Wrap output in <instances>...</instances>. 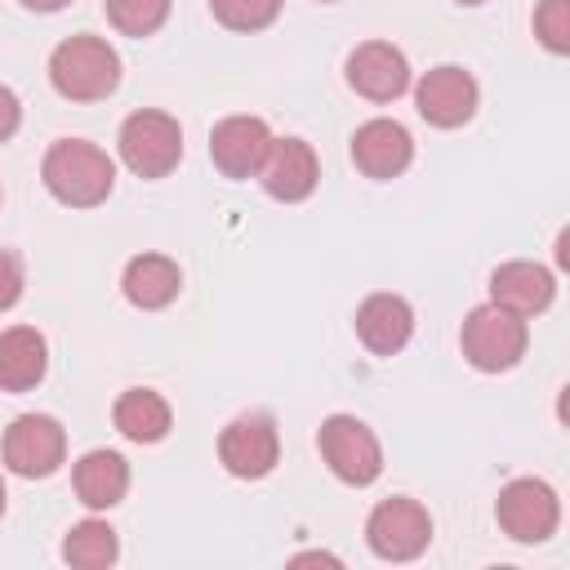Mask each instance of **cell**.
Masks as SVG:
<instances>
[{"instance_id": "cell-12", "label": "cell", "mask_w": 570, "mask_h": 570, "mask_svg": "<svg viewBox=\"0 0 570 570\" xmlns=\"http://www.w3.org/2000/svg\"><path fill=\"white\" fill-rule=\"evenodd\" d=\"M414 102H419V116L436 129H459L463 120H472L476 111V80L463 71V67H432L419 89H414Z\"/></svg>"}, {"instance_id": "cell-30", "label": "cell", "mask_w": 570, "mask_h": 570, "mask_svg": "<svg viewBox=\"0 0 570 570\" xmlns=\"http://www.w3.org/2000/svg\"><path fill=\"white\" fill-rule=\"evenodd\" d=\"M459 4H481V0H459Z\"/></svg>"}, {"instance_id": "cell-3", "label": "cell", "mask_w": 570, "mask_h": 570, "mask_svg": "<svg viewBox=\"0 0 570 570\" xmlns=\"http://www.w3.org/2000/svg\"><path fill=\"white\" fill-rule=\"evenodd\" d=\"M459 343H463L468 365H476L481 374H503L525 356L530 330H525V316H517L499 303H481L468 312Z\"/></svg>"}, {"instance_id": "cell-16", "label": "cell", "mask_w": 570, "mask_h": 570, "mask_svg": "<svg viewBox=\"0 0 570 570\" xmlns=\"http://www.w3.org/2000/svg\"><path fill=\"white\" fill-rule=\"evenodd\" d=\"M414 334V312L401 294H370L356 307V338L374 352V356H392L410 343Z\"/></svg>"}, {"instance_id": "cell-29", "label": "cell", "mask_w": 570, "mask_h": 570, "mask_svg": "<svg viewBox=\"0 0 570 570\" xmlns=\"http://www.w3.org/2000/svg\"><path fill=\"white\" fill-rule=\"evenodd\" d=\"M0 512H4V481H0Z\"/></svg>"}, {"instance_id": "cell-23", "label": "cell", "mask_w": 570, "mask_h": 570, "mask_svg": "<svg viewBox=\"0 0 570 570\" xmlns=\"http://www.w3.org/2000/svg\"><path fill=\"white\" fill-rule=\"evenodd\" d=\"M209 9L232 31H263V27L276 22L281 0H209Z\"/></svg>"}, {"instance_id": "cell-17", "label": "cell", "mask_w": 570, "mask_h": 570, "mask_svg": "<svg viewBox=\"0 0 570 570\" xmlns=\"http://www.w3.org/2000/svg\"><path fill=\"white\" fill-rule=\"evenodd\" d=\"M120 289L134 307L142 312H156V307H169L183 289V272L174 258L165 254H138L125 263V276H120Z\"/></svg>"}, {"instance_id": "cell-21", "label": "cell", "mask_w": 570, "mask_h": 570, "mask_svg": "<svg viewBox=\"0 0 570 570\" xmlns=\"http://www.w3.org/2000/svg\"><path fill=\"white\" fill-rule=\"evenodd\" d=\"M62 557H67L71 566H80V570H102V566H111V561L120 557L116 530H111L107 521H94V517H89V521H80V525L67 530Z\"/></svg>"}, {"instance_id": "cell-11", "label": "cell", "mask_w": 570, "mask_h": 570, "mask_svg": "<svg viewBox=\"0 0 570 570\" xmlns=\"http://www.w3.org/2000/svg\"><path fill=\"white\" fill-rule=\"evenodd\" d=\"M316 178H321V165L303 138H272V147L258 165V183L272 200H285V205L307 200L316 191Z\"/></svg>"}, {"instance_id": "cell-9", "label": "cell", "mask_w": 570, "mask_h": 570, "mask_svg": "<svg viewBox=\"0 0 570 570\" xmlns=\"http://www.w3.org/2000/svg\"><path fill=\"white\" fill-rule=\"evenodd\" d=\"M67 454V432L49 414H18L4 432V468L18 476H49Z\"/></svg>"}, {"instance_id": "cell-14", "label": "cell", "mask_w": 570, "mask_h": 570, "mask_svg": "<svg viewBox=\"0 0 570 570\" xmlns=\"http://www.w3.org/2000/svg\"><path fill=\"white\" fill-rule=\"evenodd\" d=\"M352 160L365 178H396L410 169L414 160V138L405 125L396 120H365L356 134H352Z\"/></svg>"}, {"instance_id": "cell-18", "label": "cell", "mask_w": 570, "mask_h": 570, "mask_svg": "<svg viewBox=\"0 0 570 570\" xmlns=\"http://www.w3.org/2000/svg\"><path fill=\"white\" fill-rule=\"evenodd\" d=\"M49 365V347L45 334L31 325H13L0 334V387L4 392H27L45 379Z\"/></svg>"}, {"instance_id": "cell-10", "label": "cell", "mask_w": 570, "mask_h": 570, "mask_svg": "<svg viewBox=\"0 0 570 570\" xmlns=\"http://www.w3.org/2000/svg\"><path fill=\"white\" fill-rule=\"evenodd\" d=\"M347 85L370 102H392L410 89V62L387 40H365L347 53Z\"/></svg>"}, {"instance_id": "cell-15", "label": "cell", "mask_w": 570, "mask_h": 570, "mask_svg": "<svg viewBox=\"0 0 570 570\" xmlns=\"http://www.w3.org/2000/svg\"><path fill=\"white\" fill-rule=\"evenodd\" d=\"M557 294V281L548 267L539 263H525V258H512V263H499L490 272V303L517 312V316H534L552 303Z\"/></svg>"}, {"instance_id": "cell-5", "label": "cell", "mask_w": 570, "mask_h": 570, "mask_svg": "<svg viewBox=\"0 0 570 570\" xmlns=\"http://www.w3.org/2000/svg\"><path fill=\"white\" fill-rule=\"evenodd\" d=\"M316 445H321V459L330 463V472L347 485H370L383 472L379 436L352 414H330L316 432Z\"/></svg>"}, {"instance_id": "cell-27", "label": "cell", "mask_w": 570, "mask_h": 570, "mask_svg": "<svg viewBox=\"0 0 570 570\" xmlns=\"http://www.w3.org/2000/svg\"><path fill=\"white\" fill-rule=\"evenodd\" d=\"M307 561H321V566H338V557H330V552H303V557H294V566H307Z\"/></svg>"}, {"instance_id": "cell-8", "label": "cell", "mask_w": 570, "mask_h": 570, "mask_svg": "<svg viewBox=\"0 0 570 570\" xmlns=\"http://www.w3.org/2000/svg\"><path fill=\"white\" fill-rule=\"evenodd\" d=\"M218 459L232 476H245V481H258L276 468L281 459V436H276V423L267 414H236L223 432H218Z\"/></svg>"}, {"instance_id": "cell-26", "label": "cell", "mask_w": 570, "mask_h": 570, "mask_svg": "<svg viewBox=\"0 0 570 570\" xmlns=\"http://www.w3.org/2000/svg\"><path fill=\"white\" fill-rule=\"evenodd\" d=\"M18 120H22V107H18V94L9 85H0V142H9L18 134Z\"/></svg>"}, {"instance_id": "cell-25", "label": "cell", "mask_w": 570, "mask_h": 570, "mask_svg": "<svg viewBox=\"0 0 570 570\" xmlns=\"http://www.w3.org/2000/svg\"><path fill=\"white\" fill-rule=\"evenodd\" d=\"M18 298H22V263L18 254L0 249V312H9Z\"/></svg>"}, {"instance_id": "cell-4", "label": "cell", "mask_w": 570, "mask_h": 570, "mask_svg": "<svg viewBox=\"0 0 570 570\" xmlns=\"http://www.w3.org/2000/svg\"><path fill=\"white\" fill-rule=\"evenodd\" d=\"M120 160L138 178H165L183 160V129L165 111H134L120 125Z\"/></svg>"}, {"instance_id": "cell-19", "label": "cell", "mask_w": 570, "mask_h": 570, "mask_svg": "<svg viewBox=\"0 0 570 570\" xmlns=\"http://www.w3.org/2000/svg\"><path fill=\"white\" fill-rule=\"evenodd\" d=\"M76 499L85 508H116L129 490V463L116 450H89L71 472Z\"/></svg>"}, {"instance_id": "cell-6", "label": "cell", "mask_w": 570, "mask_h": 570, "mask_svg": "<svg viewBox=\"0 0 570 570\" xmlns=\"http://www.w3.org/2000/svg\"><path fill=\"white\" fill-rule=\"evenodd\" d=\"M494 517H499V530L517 543H543L557 521H561V503H557V490L539 476H517L499 490L494 499Z\"/></svg>"}, {"instance_id": "cell-28", "label": "cell", "mask_w": 570, "mask_h": 570, "mask_svg": "<svg viewBox=\"0 0 570 570\" xmlns=\"http://www.w3.org/2000/svg\"><path fill=\"white\" fill-rule=\"evenodd\" d=\"M22 4H27V9H36V13H58L67 0H22Z\"/></svg>"}, {"instance_id": "cell-22", "label": "cell", "mask_w": 570, "mask_h": 570, "mask_svg": "<svg viewBox=\"0 0 570 570\" xmlns=\"http://www.w3.org/2000/svg\"><path fill=\"white\" fill-rule=\"evenodd\" d=\"M102 9L120 36H138V40L160 31V22L169 18V0H102Z\"/></svg>"}, {"instance_id": "cell-13", "label": "cell", "mask_w": 570, "mask_h": 570, "mask_svg": "<svg viewBox=\"0 0 570 570\" xmlns=\"http://www.w3.org/2000/svg\"><path fill=\"white\" fill-rule=\"evenodd\" d=\"M272 147V129L258 116H227L209 134V160L227 178H254Z\"/></svg>"}, {"instance_id": "cell-7", "label": "cell", "mask_w": 570, "mask_h": 570, "mask_svg": "<svg viewBox=\"0 0 570 570\" xmlns=\"http://www.w3.org/2000/svg\"><path fill=\"white\" fill-rule=\"evenodd\" d=\"M365 543L383 561H414L432 543V517L419 499H383L365 521Z\"/></svg>"}, {"instance_id": "cell-2", "label": "cell", "mask_w": 570, "mask_h": 570, "mask_svg": "<svg viewBox=\"0 0 570 570\" xmlns=\"http://www.w3.org/2000/svg\"><path fill=\"white\" fill-rule=\"evenodd\" d=\"M49 80L71 102H98L120 85V58L102 36H67L49 53Z\"/></svg>"}, {"instance_id": "cell-24", "label": "cell", "mask_w": 570, "mask_h": 570, "mask_svg": "<svg viewBox=\"0 0 570 570\" xmlns=\"http://www.w3.org/2000/svg\"><path fill=\"white\" fill-rule=\"evenodd\" d=\"M534 36L552 53H570V0H539V9H534Z\"/></svg>"}, {"instance_id": "cell-1", "label": "cell", "mask_w": 570, "mask_h": 570, "mask_svg": "<svg viewBox=\"0 0 570 570\" xmlns=\"http://www.w3.org/2000/svg\"><path fill=\"white\" fill-rule=\"evenodd\" d=\"M40 178L53 200H62L71 209H94L111 196L116 165L102 147L85 142V138H58L40 160Z\"/></svg>"}, {"instance_id": "cell-20", "label": "cell", "mask_w": 570, "mask_h": 570, "mask_svg": "<svg viewBox=\"0 0 570 570\" xmlns=\"http://www.w3.org/2000/svg\"><path fill=\"white\" fill-rule=\"evenodd\" d=\"M111 419H116V432L138 441V445H156L165 432H169V401L151 387H129L116 396L111 405Z\"/></svg>"}]
</instances>
